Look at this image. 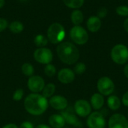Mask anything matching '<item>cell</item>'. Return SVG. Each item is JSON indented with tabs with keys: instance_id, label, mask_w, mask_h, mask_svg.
Here are the masks:
<instances>
[{
	"instance_id": "cell-21",
	"label": "cell",
	"mask_w": 128,
	"mask_h": 128,
	"mask_svg": "<svg viewBox=\"0 0 128 128\" xmlns=\"http://www.w3.org/2000/svg\"><path fill=\"white\" fill-rule=\"evenodd\" d=\"M9 30L14 33V34H19L20 32H22L24 29V26L23 24L20 22V21H13L10 23V25L8 26Z\"/></svg>"
},
{
	"instance_id": "cell-32",
	"label": "cell",
	"mask_w": 128,
	"mask_h": 128,
	"mask_svg": "<svg viewBox=\"0 0 128 128\" xmlns=\"http://www.w3.org/2000/svg\"><path fill=\"white\" fill-rule=\"evenodd\" d=\"M122 104H123L124 106L128 107V92H126L123 94L122 99Z\"/></svg>"
},
{
	"instance_id": "cell-25",
	"label": "cell",
	"mask_w": 128,
	"mask_h": 128,
	"mask_svg": "<svg viewBox=\"0 0 128 128\" xmlns=\"http://www.w3.org/2000/svg\"><path fill=\"white\" fill-rule=\"evenodd\" d=\"M44 74L49 76V77H52L56 75V67L52 64H46L44 68Z\"/></svg>"
},
{
	"instance_id": "cell-4",
	"label": "cell",
	"mask_w": 128,
	"mask_h": 128,
	"mask_svg": "<svg viewBox=\"0 0 128 128\" xmlns=\"http://www.w3.org/2000/svg\"><path fill=\"white\" fill-rule=\"evenodd\" d=\"M111 58L117 64H124L128 62V48L124 44H117L111 50Z\"/></svg>"
},
{
	"instance_id": "cell-1",
	"label": "cell",
	"mask_w": 128,
	"mask_h": 128,
	"mask_svg": "<svg viewBox=\"0 0 128 128\" xmlns=\"http://www.w3.org/2000/svg\"><path fill=\"white\" fill-rule=\"evenodd\" d=\"M49 106L46 98L39 93H32L24 100V108L26 112L32 116H40L44 114Z\"/></svg>"
},
{
	"instance_id": "cell-6",
	"label": "cell",
	"mask_w": 128,
	"mask_h": 128,
	"mask_svg": "<svg viewBox=\"0 0 128 128\" xmlns=\"http://www.w3.org/2000/svg\"><path fill=\"white\" fill-rule=\"evenodd\" d=\"M98 93L104 96H110L115 91V83L108 76L100 77L97 82Z\"/></svg>"
},
{
	"instance_id": "cell-23",
	"label": "cell",
	"mask_w": 128,
	"mask_h": 128,
	"mask_svg": "<svg viewBox=\"0 0 128 128\" xmlns=\"http://www.w3.org/2000/svg\"><path fill=\"white\" fill-rule=\"evenodd\" d=\"M64 4L72 9H78L84 4V0H62Z\"/></svg>"
},
{
	"instance_id": "cell-22",
	"label": "cell",
	"mask_w": 128,
	"mask_h": 128,
	"mask_svg": "<svg viewBox=\"0 0 128 128\" xmlns=\"http://www.w3.org/2000/svg\"><path fill=\"white\" fill-rule=\"evenodd\" d=\"M48 42L49 40H48L47 37H46L45 35L42 34H39L36 35L34 38V43L38 48L45 47L48 44Z\"/></svg>"
},
{
	"instance_id": "cell-31",
	"label": "cell",
	"mask_w": 128,
	"mask_h": 128,
	"mask_svg": "<svg viewBox=\"0 0 128 128\" xmlns=\"http://www.w3.org/2000/svg\"><path fill=\"white\" fill-rule=\"evenodd\" d=\"M19 128H34V127L32 122L26 121V122H23L22 123H21Z\"/></svg>"
},
{
	"instance_id": "cell-26",
	"label": "cell",
	"mask_w": 128,
	"mask_h": 128,
	"mask_svg": "<svg viewBox=\"0 0 128 128\" xmlns=\"http://www.w3.org/2000/svg\"><path fill=\"white\" fill-rule=\"evenodd\" d=\"M86 65L83 62L76 63L74 67V72L79 75L84 74L86 72Z\"/></svg>"
},
{
	"instance_id": "cell-30",
	"label": "cell",
	"mask_w": 128,
	"mask_h": 128,
	"mask_svg": "<svg viewBox=\"0 0 128 128\" xmlns=\"http://www.w3.org/2000/svg\"><path fill=\"white\" fill-rule=\"evenodd\" d=\"M8 26V20H6L4 18H0V32L5 30Z\"/></svg>"
},
{
	"instance_id": "cell-24",
	"label": "cell",
	"mask_w": 128,
	"mask_h": 128,
	"mask_svg": "<svg viewBox=\"0 0 128 128\" xmlns=\"http://www.w3.org/2000/svg\"><path fill=\"white\" fill-rule=\"evenodd\" d=\"M21 70H22V73L26 76H33L34 73V67L32 64L30 63H24L22 67H21Z\"/></svg>"
},
{
	"instance_id": "cell-10",
	"label": "cell",
	"mask_w": 128,
	"mask_h": 128,
	"mask_svg": "<svg viewBox=\"0 0 128 128\" xmlns=\"http://www.w3.org/2000/svg\"><path fill=\"white\" fill-rule=\"evenodd\" d=\"M28 88L32 93H39L42 92L45 86L44 80L38 75H33L30 76L27 82Z\"/></svg>"
},
{
	"instance_id": "cell-27",
	"label": "cell",
	"mask_w": 128,
	"mask_h": 128,
	"mask_svg": "<svg viewBox=\"0 0 128 128\" xmlns=\"http://www.w3.org/2000/svg\"><path fill=\"white\" fill-rule=\"evenodd\" d=\"M24 96V91L22 88L16 89L13 94V100L15 101H20Z\"/></svg>"
},
{
	"instance_id": "cell-12",
	"label": "cell",
	"mask_w": 128,
	"mask_h": 128,
	"mask_svg": "<svg viewBox=\"0 0 128 128\" xmlns=\"http://www.w3.org/2000/svg\"><path fill=\"white\" fill-rule=\"evenodd\" d=\"M68 104V100L62 95H53L49 100V105L56 110H64Z\"/></svg>"
},
{
	"instance_id": "cell-34",
	"label": "cell",
	"mask_w": 128,
	"mask_h": 128,
	"mask_svg": "<svg viewBox=\"0 0 128 128\" xmlns=\"http://www.w3.org/2000/svg\"><path fill=\"white\" fill-rule=\"evenodd\" d=\"M124 76L128 79V63H127L126 65L124 66Z\"/></svg>"
},
{
	"instance_id": "cell-8",
	"label": "cell",
	"mask_w": 128,
	"mask_h": 128,
	"mask_svg": "<svg viewBox=\"0 0 128 128\" xmlns=\"http://www.w3.org/2000/svg\"><path fill=\"white\" fill-rule=\"evenodd\" d=\"M86 124L88 128H105L106 119L100 112H93L87 118Z\"/></svg>"
},
{
	"instance_id": "cell-9",
	"label": "cell",
	"mask_w": 128,
	"mask_h": 128,
	"mask_svg": "<svg viewBox=\"0 0 128 128\" xmlns=\"http://www.w3.org/2000/svg\"><path fill=\"white\" fill-rule=\"evenodd\" d=\"M74 112L76 115L81 118H86L92 113V106L90 103L86 100L80 99L75 102L74 104Z\"/></svg>"
},
{
	"instance_id": "cell-17",
	"label": "cell",
	"mask_w": 128,
	"mask_h": 128,
	"mask_svg": "<svg viewBox=\"0 0 128 128\" xmlns=\"http://www.w3.org/2000/svg\"><path fill=\"white\" fill-rule=\"evenodd\" d=\"M122 105V100L116 95H110L107 99V106L112 111L118 110Z\"/></svg>"
},
{
	"instance_id": "cell-16",
	"label": "cell",
	"mask_w": 128,
	"mask_h": 128,
	"mask_svg": "<svg viewBox=\"0 0 128 128\" xmlns=\"http://www.w3.org/2000/svg\"><path fill=\"white\" fill-rule=\"evenodd\" d=\"M86 26L90 32H97L101 27V20L97 16H92L88 19Z\"/></svg>"
},
{
	"instance_id": "cell-39",
	"label": "cell",
	"mask_w": 128,
	"mask_h": 128,
	"mask_svg": "<svg viewBox=\"0 0 128 128\" xmlns=\"http://www.w3.org/2000/svg\"></svg>"
},
{
	"instance_id": "cell-13",
	"label": "cell",
	"mask_w": 128,
	"mask_h": 128,
	"mask_svg": "<svg viewBox=\"0 0 128 128\" xmlns=\"http://www.w3.org/2000/svg\"><path fill=\"white\" fill-rule=\"evenodd\" d=\"M58 80L63 84H69L75 80V73L70 68H62L58 73Z\"/></svg>"
},
{
	"instance_id": "cell-15",
	"label": "cell",
	"mask_w": 128,
	"mask_h": 128,
	"mask_svg": "<svg viewBox=\"0 0 128 128\" xmlns=\"http://www.w3.org/2000/svg\"><path fill=\"white\" fill-rule=\"evenodd\" d=\"M49 124L52 128H62L65 125L66 122L61 114H53L49 118Z\"/></svg>"
},
{
	"instance_id": "cell-36",
	"label": "cell",
	"mask_w": 128,
	"mask_h": 128,
	"mask_svg": "<svg viewBox=\"0 0 128 128\" xmlns=\"http://www.w3.org/2000/svg\"><path fill=\"white\" fill-rule=\"evenodd\" d=\"M52 128L51 127L46 125V124H38L36 126V128Z\"/></svg>"
},
{
	"instance_id": "cell-14",
	"label": "cell",
	"mask_w": 128,
	"mask_h": 128,
	"mask_svg": "<svg viewBox=\"0 0 128 128\" xmlns=\"http://www.w3.org/2000/svg\"><path fill=\"white\" fill-rule=\"evenodd\" d=\"M104 96L100 93H95L91 97L90 104L92 106V108H93L94 110H99L102 109L104 105Z\"/></svg>"
},
{
	"instance_id": "cell-28",
	"label": "cell",
	"mask_w": 128,
	"mask_h": 128,
	"mask_svg": "<svg viewBox=\"0 0 128 128\" xmlns=\"http://www.w3.org/2000/svg\"><path fill=\"white\" fill-rule=\"evenodd\" d=\"M116 13L122 16H128V6L126 5H120L116 8Z\"/></svg>"
},
{
	"instance_id": "cell-35",
	"label": "cell",
	"mask_w": 128,
	"mask_h": 128,
	"mask_svg": "<svg viewBox=\"0 0 128 128\" xmlns=\"http://www.w3.org/2000/svg\"><path fill=\"white\" fill-rule=\"evenodd\" d=\"M123 26H124V30L128 32V19H126L125 20H124V24H123Z\"/></svg>"
},
{
	"instance_id": "cell-7",
	"label": "cell",
	"mask_w": 128,
	"mask_h": 128,
	"mask_svg": "<svg viewBox=\"0 0 128 128\" xmlns=\"http://www.w3.org/2000/svg\"><path fill=\"white\" fill-rule=\"evenodd\" d=\"M33 57L34 60L39 64H48L52 62L53 59V54L51 50L49 48L40 47L34 50Z\"/></svg>"
},
{
	"instance_id": "cell-18",
	"label": "cell",
	"mask_w": 128,
	"mask_h": 128,
	"mask_svg": "<svg viewBox=\"0 0 128 128\" xmlns=\"http://www.w3.org/2000/svg\"><path fill=\"white\" fill-rule=\"evenodd\" d=\"M61 115L64 118L66 123L71 125H76L79 124V121L76 114H74L70 110H65L64 112H62Z\"/></svg>"
},
{
	"instance_id": "cell-38",
	"label": "cell",
	"mask_w": 128,
	"mask_h": 128,
	"mask_svg": "<svg viewBox=\"0 0 128 128\" xmlns=\"http://www.w3.org/2000/svg\"><path fill=\"white\" fill-rule=\"evenodd\" d=\"M20 1H22V2H26V1H28V0H20Z\"/></svg>"
},
{
	"instance_id": "cell-5",
	"label": "cell",
	"mask_w": 128,
	"mask_h": 128,
	"mask_svg": "<svg viewBox=\"0 0 128 128\" xmlns=\"http://www.w3.org/2000/svg\"><path fill=\"white\" fill-rule=\"evenodd\" d=\"M70 37L72 41L78 45H83L88 40V34L87 31L80 26H74L71 28Z\"/></svg>"
},
{
	"instance_id": "cell-3",
	"label": "cell",
	"mask_w": 128,
	"mask_h": 128,
	"mask_svg": "<svg viewBox=\"0 0 128 128\" xmlns=\"http://www.w3.org/2000/svg\"><path fill=\"white\" fill-rule=\"evenodd\" d=\"M65 29L64 26L59 22L52 23L49 26L46 32V37L48 40L53 44L62 43L65 38Z\"/></svg>"
},
{
	"instance_id": "cell-11",
	"label": "cell",
	"mask_w": 128,
	"mask_h": 128,
	"mask_svg": "<svg viewBox=\"0 0 128 128\" xmlns=\"http://www.w3.org/2000/svg\"><path fill=\"white\" fill-rule=\"evenodd\" d=\"M108 128H128V119L121 113L113 114L108 121Z\"/></svg>"
},
{
	"instance_id": "cell-20",
	"label": "cell",
	"mask_w": 128,
	"mask_h": 128,
	"mask_svg": "<svg viewBox=\"0 0 128 128\" xmlns=\"http://www.w3.org/2000/svg\"><path fill=\"white\" fill-rule=\"evenodd\" d=\"M56 92V86L53 83H48L45 85L44 89L42 90V95L47 98H50L54 95V93Z\"/></svg>"
},
{
	"instance_id": "cell-2",
	"label": "cell",
	"mask_w": 128,
	"mask_h": 128,
	"mask_svg": "<svg viewBox=\"0 0 128 128\" xmlns=\"http://www.w3.org/2000/svg\"><path fill=\"white\" fill-rule=\"evenodd\" d=\"M56 52L59 59L66 64H74L80 58V51L78 48L68 41L58 44L56 48Z\"/></svg>"
},
{
	"instance_id": "cell-33",
	"label": "cell",
	"mask_w": 128,
	"mask_h": 128,
	"mask_svg": "<svg viewBox=\"0 0 128 128\" xmlns=\"http://www.w3.org/2000/svg\"><path fill=\"white\" fill-rule=\"evenodd\" d=\"M2 128H19L15 124H8L4 125Z\"/></svg>"
},
{
	"instance_id": "cell-29",
	"label": "cell",
	"mask_w": 128,
	"mask_h": 128,
	"mask_svg": "<svg viewBox=\"0 0 128 128\" xmlns=\"http://www.w3.org/2000/svg\"><path fill=\"white\" fill-rule=\"evenodd\" d=\"M107 9L106 8H100L98 10V13H97V16H98L100 19L101 18H104L107 15Z\"/></svg>"
},
{
	"instance_id": "cell-37",
	"label": "cell",
	"mask_w": 128,
	"mask_h": 128,
	"mask_svg": "<svg viewBox=\"0 0 128 128\" xmlns=\"http://www.w3.org/2000/svg\"><path fill=\"white\" fill-rule=\"evenodd\" d=\"M4 4H5V1L4 0H0V8H3Z\"/></svg>"
},
{
	"instance_id": "cell-19",
	"label": "cell",
	"mask_w": 128,
	"mask_h": 128,
	"mask_svg": "<svg viewBox=\"0 0 128 128\" xmlns=\"http://www.w3.org/2000/svg\"><path fill=\"white\" fill-rule=\"evenodd\" d=\"M70 20L74 26H80L83 22L84 15L81 10L75 9L70 14Z\"/></svg>"
}]
</instances>
